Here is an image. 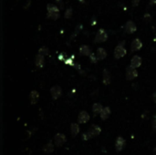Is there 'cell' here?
<instances>
[{
  "instance_id": "obj_13",
  "label": "cell",
  "mask_w": 156,
  "mask_h": 155,
  "mask_svg": "<svg viewBox=\"0 0 156 155\" xmlns=\"http://www.w3.org/2000/svg\"><path fill=\"white\" fill-rule=\"evenodd\" d=\"M96 57L98 60H102L104 59L107 57V52L106 50L104 49L103 48H99L97 49V52H96Z\"/></svg>"
},
{
  "instance_id": "obj_23",
  "label": "cell",
  "mask_w": 156,
  "mask_h": 155,
  "mask_svg": "<svg viewBox=\"0 0 156 155\" xmlns=\"http://www.w3.org/2000/svg\"><path fill=\"white\" fill-rule=\"evenodd\" d=\"M72 15H73V9L71 8H68L67 9H66V12H65V14H64V16L66 18H71V16H72Z\"/></svg>"
},
{
  "instance_id": "obj_2",
  "label": "cell",
  "mask_w": 156,
  "mask_h": 155,
  "mask_svg": "<svg viewBox=\"0 0 156 155\" xmlns=\"http://www.w3.org/2000/svg\"><path fill=\"white\" fill-rule=\"evenodd\" d=\"M107 39H108V34H107V32L104 29H102V28H101V29L98 30V32L96 34L94 42L95 43H102V42H105Z\"/></svg>"
},
{
  "instance_id": "obj_12",
  "label": "cell",
  "mask_w": 156,
  "mask_h": 155,
  "mask_svg": "<svg viewBox=\"0 0 156 155\" xmlns=\"http://www.w3.org/2000/svg\"><path fill=\"white\" fill-rule=\"evenodd\" d=\"M142 60L141 57L138 55H135V56H133V58H132L131 60V66L133 67L134 68H139L142 65Z\"/></svg>"
},
{
  "instance_id": "obj_33",
  "label": "cell",
  "mask_w": 156,
  "mask_h": 155,
  "mask_svg": "<svg viewBox=\"0 0 156 155\" xmlns=\"http://www.w3.org/2000/svg\"><path fill=\"white\" fill-rule=\"evenodd\" d=\"M150 5H156V0H150Z\"/></svg>"
},
{
  "instance_id": "obj_14",
  "label": "cell",
  "mask_w": 156,
  "mask_h": 155,
  "mask_svg": "<svg viewBox=\"0 0 156 155\" xmlns=\"http://www.w3.org/2000/svg\"><path fill=\"white\" fill-rule=\"evenodd\" d=\"M79 54L82 56H90L91 54V49L89 46L87 45H82L79 48Z\"/></svg>"
},
{
  "instance_id": "obj_20",
  "label": "cell",
  "mask_w": 156,
  "mask_h": 155,
  "mask_svg": "<svg viewBox=\"0 0 156 155\" xmlns=\"http://www.w3.org/2000/svg\"><path fill=\"white\" fill-rule=\"evenodd\" d=\"M70 130H71V134H72L73 137H76L79 132V125L77 123H72Z\"/></svg>"
},
{
  "instance_id": "obj_4",
  "label": "cell",
  "mask_w": 156,
  "mask_h": 155,
  "mask_svg": "<svg viewBox=\"0 0 156 155\" xmlns=\"http://www.w3.org/2000/svg\"><path fill=\"white\" fill-rule=\"evenodd\" d=\"M126 55V49L125 48L123 47V46H121V45H118L116 48H115L114 49V57H115V59H120V58H122V57H124Z\"/></svg>"
},
{
  "instance_id": "obj_28",
  "label": "cell",
  "mask_w": 156,
  "mask_h": 155,
  "mask_svg": "<svg viewBox=\"0 0 156 155\" xmlns=\"http://www.w3.org/2000/svg\"><path fill=\"white\" fill-rule=\"evenodd\" d=\"M65 63H66V64H68V65H74L72 59H66V60H65Z\"/></svg>"
},
{
  "instance_id": "obj_18",
  "label": "cell",
  "mask_w": 156,
  "mask_h": 155,
  "mask_svg": "<svg viewBox=\"0 0 156 155\" xmlns=\"http://www.w3.org/2000/svg\"><path fill=\"white\" fill-rule=\"evenodd\" d=\"M102 79H103V83L105 85H109V83H111V75H109V72L107 70H103Z\"/></svg>"
},
{
  "instance_id": "obj_25",
  "label": "cell",
  "mask_w": 156,
  "mask_h": 155,
  "mask_svg": "<svg viewBox=\"0 0 156 155\" xmlns=\"http://www.w3.org/2000/svg\"><path fill=\"white\" fill-rule=\"evenodd\" d=\"M90 59L92 63H96L98 61V59H97V57H95V54L93 53H91L90 56Z\"/></svg>"
},
{
  "instance_id": "obj_5",
  "label": "cell",
  "mask_w": 156,
  "mask_h": 155,
  "mask_svg": "<svg viewBox=\"0 0 156 155\" xmlns=\"http://www.w3.org/2000/svg\"><path fill=\"white\" fill-rule=\"evenodd\" d=\"M124 29L128 34H132L137 30V27L135 25V23L131 20H128L126 22V24L124 26Z\"/></svg>"
},
{
  "instance_id": "obj_15",
  "label": "cell",
  "mask_w": 156,
  "mask_h": 155,
  "mask_svg": "<svg viewBox=\"0 0 156 155\" xmlns=\"http://www.w3.org/2000/svg\"><path fill=\"white\" fill-rule=\"evenodd\" d=\"M38 98H39V94L38 91L36 90H32L31 93L29 95V99H30V101H31V104H36L38 100Z\"/></svg>"
},
{
  "instance_id": "obj_10",
  "label": "cell",
  "mask_w": 156,
  "mask_h": 155,
  "mask_svg": "<svg viewBox=\"0 0 156 155\" xmlns=\"http://www.w3.org/2000/svg\"><path fill=\"white\" fill-rule=\"evenodd\" d=\"M89 119H90V115L89 113L86 111H81L78 116L79 123H86L89 122Z\"/></svg>"
},
{
  "instance_id": "obj_7",
  "label": "cell",
  "mask_w": 156,
  "mask_h": 155,
  "mask_svg": "<svg viewBox=\"0 0 156 155\" xmlns=\"http://www.w3.org/2000/svg\"><path fill=\"white\" fill-rule=\"evenodd\" d=\"M54 141H55V144L57 146L60 147L66 142V136L62 133H57L54 137Z\"/></svg>"
},
{
  "instance_id": "obj_17",
  "label": "cell",
  "mask_w": 156,
  "mask_h": 155,
  "mask_svg": "<svg viewBox=\"0 0 156 155\" xmlns=\"http://www.w3.org/2000/svg\"><path fill=\"white\" fill-rule=\"evenodd\" d=\"M109 114H111V109L109 107H105L103 108L102 111L101 112V118L102 120H105L109 117Z\"/></svg>"
},
{
  "instance_id": "obj_19",
  "label": "cell",
  "mask_w": 156,
  "mask_h": 155,
  "mask_svg": "<svg viewBox=\"0 0 156 155\" xmlns=\"http://www.w3.org/2000/svg\"><path fill=\"white\" fill-rule=\"evenodd\" d=\"M102 110H103V108H102L101 104H100V103H94L93 106H92V112H93L94 115L101 114Z\"/></svg>"
},
{
  "instance_id": "obj_34",
  "label": "cell",
  "mask_w": 156,
  "mask_h": 155,
  "mask_svg": "<svg viewBox=\"0 0 156 155\" xmlns=\"http://www.w3.org/2000/svg\"><path fill=\"white\" fill-rule=\"evenodd\" d=\"M79 1L80 3H82V4H84V3H85V0H79Z\"/></svg>"
},
{
  "instance_id": "obj_27",
  "label": "cell",
  "mask_w": 156,
  "mask_h": 155,
  "mask_svg": "<svg viewBox=\"0 0 156 155\" xmlns=\"http://www.w3.org/2000/svg\"><path fill=\"white\" fill-rule=\"evenodd\" d=\"M56 2L60 5V8H61V9L64 8V5H64V3H63L62 0H56Z\"/></svg>"
},
{
  "instance_id": "obj_32",
  "label": "cell",
  "mask_w": 156,
  "mask_h": 155,
  "mask_svg": "<svg viewBox=\"0 0 156 155\" xmlns=\"http://www.w3.org/2000/svg\"><path fill=\"white\" fill-rule=\"evenodd\" d=\"M153 101L156 103V91H155V92L153 94Z\"/></svg>"
},
{
  "instance_id": "obj_1",
  "label": "cell",
  "mask_w": 156,
  "mask_h": 155,
  "mask_svg": "<svg viewBox=\"0 0 156 155\" xmlns=\"http://www.w3.org/2000/svg\"><path fill=\"white\" fill-rule=\"evenodd\" d=\"M47 10H48L47 16H48L49 18H50L52 20H57V18H60V9H59V8H57L56 5L48 4Z\"/></svg>"
},
{
  "instance_id": "obj_29",
  "label": "cell",
  "mask_w": 156,
  "mask_h": 155,
  "mask_svg": "<svg viewBox=\"0 0 156 155\" xmlns=\"http://www.w3.org/2000/svg\"><path fill=\"white\" fill-rule=\"evenodd\" d=\"M131 3H132V5H133V7H137L139 3H140V0H131Z\"/></svg>"
},
{
  "instance_id": "obj_6",
  "label": "cell",
  "mask_w": 156,
  "mask_h": 155,
  "mask_svg": "<svg viewBox=\"0 0 156 155\" xmlns=\"http://www.w3.org/2000/svg\"><path fill=\"white\" fill-rule=\"evenodd\" d=\"M50 93H51V97L53 100H57L61 96L62 94V89L60 86H53L50 89Z\"/></svg>"
},
{
  "instance_id": "obj_8",
  "label": "cell",
  "mask_w": 156,
  "mask_h": 155,
  "mask_svg": "<svg viewBox=\"0 0 156 155\" xmlns=\"http://www.w3.org/2000/svg\"><path fill=\"white\" fill-rule=\"evenodd\" d=\"M142 47V43L141 41V39L139 38H134L132 40L131 45V50L132 52H135V51L140 50Z\"/></svg>"
},
{
  "instance_id": "obj_30",
  "label": "cell",
  "mask_w": 156,
  "mask_h": 155,
  "mask_svg": "<svg viewBox=\"0 0 156 155\" xmlns=\"http://www.w3.org/2000/svg\"><path fill=\"white\" fill-rule=\"evenodd\" d=\"M144 18H147V20L149 21V20H151L152 19V16H151V15H150V14H145V15H144Z\"/></svg>"
},
{
  "instance_id": "obj_11",
  "label": "cell",
  "mask_w": 156,
  "mask_h": 155,
  "mask_svg": "<svg viewBox=\"0 0 156 155\" xmlns=\"http://www.w3.org/2000/svg\"><path fill=\"white\" fill-rule=\"evenodd\" d=\"M101 129L99 127L98 125H92L91 127L90 128V130H88V132L90 134L91 138H93V137H96L98 136L100 133H101Z\"/></svg>"
},
{
  "instance_id": "obj_31",
  "label": "cell",
  "mask_w": 156,
  "mask_h": 155,
  "mask_svg": "<svg viewBox=\"0 0 156 155\" xmlns=\"http://www.w3.org/2000/svg\"><path fill=\"white\" fill-rule=\"evenodd\" d=\"M30 3H31V0H27V4H26V5L24 7V8H27L28 5L30 7Z\"/></svg>"
},
{
  "instance_id": "obj_9",
  "label": "cell",
  "mask_w": 156,
  "mask_h": 155,
  "mask_svg": "<svg viewBox=\"0 0 156 155\" xmlns=\"http://www.w3.org/2000/svg\"><path fill=\"white\" fill-rule=\"evenodd\" d=\"M125 146V141L122 137H118L116 139V143H115V147H116V151L117 152H121L123 150V148Z\"/></svg>"
},
{
  "instance_id": "obj_3",
  "label": "cell",
  "mask_w": 156,
  "mask_h": 155,
  "mask_svg": "<svg viewBox=\"0 0 156 155\" xmlns=\"http://www.w3.org/2000/svg\"><path fill=\"white\" fill-rule=\"evenodd\" d=\"M138 76V71L136 68L131 66H128L126 68V79L128 80H132Z\"/></svg>"
},
{
  "instance_id": "obj_24",
  "label": "cell",
  "mask_w": 156,
  "mask_h": 155,
  "mask_svg": "<svg viewBox=\"0 0 156 155\" xmlns=\"http://www.w3.org/2000/svg\"><path fill=\"white\" fill-rule=\"evenodd\" d=\"M91 139V136L90 134L88 132V131H86V132H84L82 134V140L83 141H88V140H90Z\"/></svg>"
},
{
  "instance_id": "obj_26",
  "label": "cell",
  "mask_w": 156,
  "mask_h": 155,
  "mask_svg": "<svg viewBox=\"0 0 156 155\" xmlns=\"http://www.w3.org/2000/svg\"><path fill=\"white\" fill-rule=\"evenodd\" d=\"M153 130L156 131V114L154 115L153 119Z\"/></svg>"
},
{
  "instance_id": "obj_16",
  "label": "cell",
  "mask_w": 156,
  "mask_h": 155,
  "mask_svg": "<svg viewBox=\"0 0 156 155\" xmlns=\"http://www.w3.org/2000/svg\"><path fill=\"white\" fill-rule=\"evenodd\" d=\"M35 64L38 68H43L45 64V59L44 57L41 55H38L36 57V59H35Z\"/></svg>"
},
{
  "instance_id": "obj_22",
  "label": "cell",
  "mask_w": 156,
  "mask_h": 155,
  "mask_svg": "<svg viewBox=\"0 0 156 155\" xmlns=\"http://www.w3.org/2000/svg\"><path fill=\"white\" fill-rule=\"evenodd\" d=\"M49 52V50L47 47H41L39 49H38V55H41L43 57L47 56Z\"/></svg>"
},
{
  "instance_id": "obj_21",
  "label": "cell",
  "mask_w": 156,
  "mask_h": 155,
  "mask_svg": "<svg viewBox=\"0 0 156 155\" xmlns=\"http://www.w3.org/2000/svg\"><path fill=\"white\" fill-rule=\"evenodd\" d=\"M53 151H54V146L51 142L47 143V144L43 147V152L46 153H51Z\"/></svg>"
}]
</instances>
